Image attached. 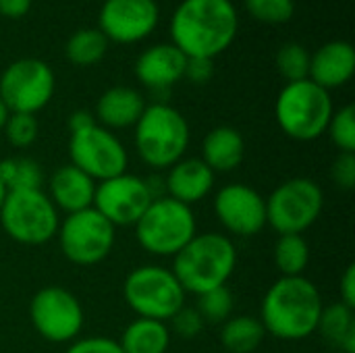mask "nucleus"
Wrapping results in <instances>:
<instances>
[{
	"instance_id": "ddd939ff",
	"label": "nucleus",
	"mask_w": 355,
	"mask_h": 353,
	"mask_svg": "<svg viewBox=\"0 0 355 353\" xmlns=\"http://www.w3.org/2000/svg\"><path fill=\"white\" fill-rule=\"evenodd\" d=\"M56 77L40 58H19L0 75V98L10 112L35 114L54 96Z\"/></svg>"
},
{
	"instance_id": "412c9836",
	"label": "nucleus",
	"mask_w": 355,
	"mask_h": 353,
	"mask_svg": "<svg viewBox=\"0 0 355 353\" xmlns=\"http://www.w3.org/2000/svg\"><path fill=\"white\" fill-rule=\"evenodd\" d=\"M146 106L148 104L137 89L127 85H114L98 98L96 123L110 131L135 127Z\"/></svg>"
},
{
	"instance_id": "6ab92c4d",
	"label": "nucleus",
	"mask_w": 355,
	"mask_h": 353,
	"mask_svg": "<svg viewBox=\"0 0 355 353\" xmlns=\"http://www.w3.org/2000/svg\"><path fill=\"white\" fill-rule=\"evenodd\" d=\"M94 193H96V181L87 177L83 171H79L77 166H73L71 162L58 166L48 179L46 196L56 206V210H64L67 214L92 208Z\"/></svg>"
},
{
	"instance_id": "2f4dec72",
	"label": "nucleus",
	"mask_w": 355,
	"mask_h": 353,
	"mask_svg": "<svg viewBox=\"0 0 355 353\" xmlns=\"http://www.w3.org/2000/svg\"><path fill=\"white\" fill-rule=\"evenodd\" d=\"M4 133H6V139L10 141V146L23 150V148H29L37 139L40 123H37L35 114L10 112V117L4 125Z\"/></svg>"
},
{
	"instance_id": "cd10ccee",
	"label": "nucleus",
	"mask_w": 355,
	"mask_h": 353,
	"mask_svg": "<svg viewBox=\"0 0 355 353\" xmlns=\"http://www.w3.org/2000/svg\"><path fill=\"white\" fill-rule=\"evenodd\" d=\"M275 264L283 277H302L310 264V246L304 235H279Z\"/></svg>"
},
{
	"instance_id": "f3484780",
	"label": "nucleus",
	"mask_w": 355,
	"mask_h": 353,
	"mask_svg": "<svg viewBox=\"0 0 355 353\" xmlns=\"http://www.w3.org/2000/svg\"><path fill=\"white\" fill-rule=\"evenodd\" d=\"M185 62L187 56L175 44H156L139 54L135 75L150 92H171L183 79Z\"/></svg>"
},
{
	"instance_id": "58836bf2",
	"label": "nucleus",
	"mask_w": 355,
	"mask_h": 353,
	"mask_svg": "<svg viewBox=\"0 0 355 353\" xmlns=\"http://www.w3.org/2000/svg\"><path fill=\"white\" fill-rule=\"evenodd\" d=\"M31 0H0V15L8 19H19L27 15Z\"/></svg>"
},
{
	"instance_id": "a19ab883",
	"label": "nucleus",
	"mask_w": 355,
	"mask_h": 353,
	"mask_svg": "<svg viewBox=\"0 0 355 353\" xmlns=\"http://www.w3.org/2000/svg\"><path fill=\"white\" fill-rule=\"evenodd\" d=\"M8 117H10V110L6 108V104L2 102V98H0V131L4 129V125H6V121H8Z\"/></svg>"
},
{
	"instance_id": "39448f33",
	"label": "nucleus",
	"mask_w": 355,
	"mask_h": 353,
	"mask_svg": "<svg viewBox=\"0 0 355 353\" xmlns=\"http://www.w3.org/2000/svg\"><path fill=\"white\" fill-rule=\"evenodd\" d=\"M333 112L331 94L312 79L287 83L275 104L281 131L297 141H314L327 133Z\"/></svg>"
},
{
	"instance_id": "f704fd0d",
	"label": "nucleus",
	"mask_w": 355,
	"mask_h": 353,
	"mask_svg": "<svg viewBox=\"0 0 355 353\" xmlns=\"http://www.w3.org/2000/svg\"><path fill=\"white\" fill-rule=\"evenodd\" d=\"M331 177L337 187L352 191L355 187V154L341 152L331 166Z\"/></svg>"
},
{
	"instance_id": "aec40b11",
	"label": "nucleus",
	"mask_w": 355,
	"mask_h": 353,
	"mask_svg": "<svg viewBox=\"0 0 355 353\" xmlns=\"http://www.w3.org/2000/svg\"><path fill=\"white\" fill-rule=\"evenodd\" d=\"M355 71V50L345 40H335L320 46L314 54H310V75L314 83L324 87L327 92L333 87L345 85Z\"/></svg>"
},
{
	"instance_id": "a878e982",
	"label": "nucleus",
	"mask_w": 355,
	"mask_h": 353,
	"mask_svg": "<svg viewBox=\"0 0 355 353\" xmlns=\"http://www.w3.org/2000/svg\"><path fill=\"white\" fill-rule=\"evenodd\" d=\"M0 181L8 191L19 189H42L44 171L42 166L27 156H10L0 160Z\"/></svg>"
},
{
	"instance_id": "dca6fc26",
	"label": "nucleus",
	"mask_w": 355,
	"mask_h": 353,
	"mask_svg": "<svg viewBox=\"0 0 355 353\" xmlns=\"http://www.w3.org/2000/svg\"><path fill=\"white\" fill-rule=\"evenodd\" d=\"M156 23V0H104L98 15V29L108 42L119 44H133L148 37Z\"/></svg>"
},
{
	"instance_id": "5701e85b",
	"label": "nucleus",
	"mask_w": 355,
	"mask_h": 353,
	"mask_svg": "<svg viewBox=\"0 0 355 353\" xmlns=\"http://www.w3.org/2000/svg\"><path fill=\"white\" fill-rule=\"evenodd\" d=\"M119 345L123 353H166L171 345L168 325L152 318H135L123 331Z\"/></svg>"
},
{
	"instance_id": "c85d7f7f",
	"label": "nucleus",
	"mask_w": 355,
	"mask_h": 353,
	"mask_svg": "<svg viewBox=\"0 0 355 353\" xmlns=\"http://www.w3.org/2000/svg\"><path fill=\"white\" fill-rule=\"evenodd\" d=\"M198 304L196 310L200 312V316L204 318V322L210 325H223L225 320H229L233 316V293L227 285L210 289L202 295H196Z\"/></svg>"
},
{
	"instance_id": "c756f323",
	"label": "nucleus",
	"mask_w": 355,
	"mask_h": 353,
	"mask_svg": "<svg viewBox=\"0 0 355 353\" xmlns=\"http://www.w3.org/2000/svg\"><path fill=\"white\" fill-rule=\"evenodd\" d=\"M277 67H279V73L287 79V83L308 79L310 52L302 44H295V42L283 44L281 50L277 52Z\"/></svg>"
},
{
	"instance_id": "9b49d317",
	"label": "nucleus",
	"mask_w": 355,
	"mask_h": 353,
	"mask_svg": "<svg viewBox=\"0 0 355 353\" xmlns=\"http://www.w3.org/2000/svg\"><path fill=\"white\" fill-rule=\"evenodd\" d=\"M29 320L42 339L50 343H73L79 339L85 314L75 293L58 285H48L31 298Z\"/></svg>"
},
{
	"instance_id": "7ed1b4c3",
	"label": "nucleus",
	"mask_w": 355,
	"mask_h": 353,
	"mask_svg": "<svg viewBox=\"0 0 355 353\" xmlns=\"http://www.w3.org/2000/svg\"><path fill=\"white\" fill-rule=\"evenodd\" d=\"M237 266V248L229 235L210 231L193 239L173 258V275L185 293L202 295L227 285Z\"/></svg>"
},
{
	"instance_id": "f257e3e1",
	"label": "nucleus",
	"mask_w": 355,
	"mask_h": 353,
	"mask_svg": "<svg viewBox=\"0 0 355 353\" xmlns=\"http://www.w3.org/2000/svg\"><path fill=\"white\" fill-rule=\"evenodd\" d=\"M239 27L231 0H183L171 19L173 44L187 56L214 58L225 52Z\"/></svg>"
},
{
	"instance_id": "4468645a",
	"label": "nucleus",
	"mask_w": 355,
	"mask_h": 353,
	"mask_svg": "<svg viewBox=\"0 0 355 353\" xmlns=\"http://www.w3.org/2000/svg\"><path fill=\"white\" fill-rule=\"evenodd\" d=\"M152 200L146 179L123 173L96 183L94 208L114 227H135Z\"/></svg>"
},
{
	"instance_id": "20e7f679",
	"label": "nucleus",
	"mask_w": 355,
	"mask_h": 353,
	"mask_svg": "<svg viewBox=\"0 0 355 353\" xmlns=\"http://www.w3.org/2000/svg\"><path fill=\"white\" fill-rule=\"evenodd\" d=\"M135 148L148 166L171 169L189 148L187 119L171 104L152 102L135 123Z\"/></svg>"
},
{
	"instance_id": "72a5a7b5",
	"label": "nucleus",
	"mask_w": 355,
	"mask_h": 353,
	"mask_svg": "<svg viewBox=\"0 0 355 353\" xmlns=\"http://www.w3.org/2000/svg\"><path fill=\"white\" fill-rule=\"evenodd\" d=\"M168 322H171L168 331L181 339H196L204 331V325H206L200 312L189 306H181Z\"/></svg>"
},
{
	"instance_id": "7c9ffc66",
	"label": "nucleus",
	"mask_w": 355,
	"mask_h": 353,
	"mask_svg": "<svg viewBox=\"0 0 355 353\" xmlns=\"http://www.w3.org/2000/svg\"><path fill=\"white\" fill-rule=\"evenodd\" d=\"M329 137L337 146L339 152H355V108L354 104H347L333 112L329 121Z\"/></svg>"
},
{
	"instance_id": "4be33fe9",
	"label": "nucleus",
	"mask_w": 355,
	"mask_h": 353,
	"mask_svg": "<svg viewBox=\"0 0 355 353\" xmlns=\"http://www.w3.org/2000/svg\"><path fill=\"white\" fill-rule=\"evenodd\" d=\"M245 156L243 135L233 127H216L202 141V160L212 169V173L235 171Z\"/></svg>"
},
{
	"instance_id": "1a4fd4ad",
	"label": "nucleus",
	"mask_w": 355,
	"mask_h": 353,
	"mask_svg": "<svg viewBox=\"0 0 355 353\" xmlns=\"http://www.w3.org/2000/svg\"><path fill=\"white\" fill-rule=\"evenodd\" d=\"M322 208V187L308 177H295L266 198V225L279 235H302L320 218Z\"/></svg>"
},
{
	"instance_id": "393cba45",
	"label": "nucleus",
	"mask_w": 355,
	"mask_h": 353,
	"mask_svg": "<svg viewBox=\"0 0 355 353\" xmlns=\"http://www.w3.org/2000/svg\"><path fill=\"white\" fill-rule=\"evenodd\" d=\"M266 331L260 318L254 316H231L223 322L220 343L229 353H254L264 341Z\"/></svg>"
},
{
	"instance_id": "ea45409f",
	"label": "nucleus",
	"mask_w": 355,
	"mask_h": 353,
	"mask_svg": "<svg viewBox=\"0 0 355 353\" xmlns=\"http://www.w3.org/2000/svg\"><path fill=\"white\" fill-rule=\"evenodd\" d=\"M92 125H96V119H94V114L87 112V110H77V112H73V114L69 117V131H71V133L81 131V129H87V127H92Z\"/></svg>"
},
{
	"instance_id": "f8f14e48",
	"label": "nucleus",
	"mask_w": 355,
	"mask_h": 353,
	"mask_svg": "<svg viewBox=\"0 0 355 353\" xmlns=\"http://www.w3.org/2000/svg\"><path fill=\"white\" fill-rule=\"evenodd\" d=\"M71 164L92 177L96 183L127 173L129 154L123 141L106 127L92 125L71 133L69 139Z\"/></svg>"
},
{
	"instance_id": "bb28decb",
	"label": "nucleus",
	"mask_w": 355,
	"mask_h": 353,
	"mask_svg": "<svg viewBox=\"0 0 355 353\" xmlns=\"http://www.w3.org/2000/svg\"><path fill=\"white\" fill-rule=\"evenodd\" d=\"M108 50V37L100 29H79L75 31L64 46V54L73 64L89 67L104 58Z\"/></svg>"
},
{
	"instance_id": "4c0bfd02",
	"label": "nucleus",
	"mask_w": 355,
	"mask_h": 353,
	"mask_svg": "<svg viewBox=\"0 0 355 353\" xmlns=\"http://www.w3.org/2000/svg\"><path fill=\"white\" fill-rule=\"evenodd\" d=\"M339 298L347 308H355V264H349L339 279Z\"/></svg>"
},
{
	"instance_id": "a211bd4d",
	"label": "nucleus",
	"mask_w": 355,
	"mask_h": 353,
	"mask_svg": "<svg viewBox=\"0 0 355 353\" xmlns=\"http://www.w3.org/2000/svg\"><path fill=\"white\" fill-rule=\"evenodd\" d=\"M214 181L216 175L202 158H181L168 169L164 191L168 198L185 206H193L212 191Z\"/></svg>"
},
{
	"instance_id": "9d476101",
	"label": "nucleus",
	"mask_w": 355,
	"mask_h": 353,
	"mask_svg": "<svg viewBox=\"0 0 355 353\" xmlns=\"http://www.w3.org/2000/svg\"><path fill=\"white\" fill-rule=\"evenodd\" d=\"M58 246L62 256L75 266H94L108 258L114 248L116 227L94 206L67 214L58 225Z\"/></svg>"
},
{
	"instance_id": "473e14b6",
	"label": "nucleus",
	"mask_w": 355,
	"mask_h": 353,
	"mask_svg": "<svg viewBox=\"0 0 355 353\" xmlns=\"http://www.w3.org/2000/svg\"><path fill=\"white\" fill-rule=\"evenodd\" d=\"M245 8L252 17L264 23H285L293 17V0H245Z\"/></svg>"
},
{
	"instance_id": "0eeeda50",
	"label": "nucleus",
	"mask_w": 355,
	"mask_h": 353,
	"mask_svg": "<svg viewBox=\"0 0 355 353\" xmlns=\"http://www.w3.org/2000/svg\"><path fill=\"white\" fill-rule=\"evenodd\" d=\"M4 233L21 246H44L58 233L60 216L42 189L8 191L0 208Z\"/></svg>"
},
{
	"instance_id": "b1692460",
	"label": "nucleus",
	"mask_w": 355,
	"mask_h": 353,
	"mask_svg": "<svg viewBox=\"0 0 355 353\" xmlns=\"http://www.w3.org/2000/svg\"><path fill=\"white\" fill-rule=\"evenodd\" d=\"M322 333V337L339 347L341 352L355 353V316L354 310L343 306L341 302L324 306L320 320H318V329Z\"/></svg>"
},
{
	"instance_id": "2eb2a0df",
	"label": "nucleus",
	"mask_w": 355,
	"mask_h": 353,
	"mask_svg": "<svg viewBox=\"0 0 355 353\" xmlns=\"http://www.w3.org/2000/svg\"><path fill=\"white\" fill-rule=\"evenodd\" d=\"M214 216L237 237H254L266 227V198L245 183H229L214 196Z\"/></svg>"
},
{
	"instance_id": "e433bc0d",
	"label": "nucleus",
	"mask_w": 355,
	"mask_h": 353,
	"mask_svg": "<svg viewBox=\"0 0 355 353\" xmlns=\"http://www.w3.org/2000/svg\"><path fill=\"white\" fill-rule=\"evenodd\" d=\"M212 75H214V62H212V58H200V56L187 58V62H185V75L183 77H187L193 83H206V81L212 79Z\"/></svg>"
},
{
	"instance_id": "6e6552de",
	"label": "nucleus",
	"mask_w": 355,
	"mask_h": 353,
	"mask_svg": "<svg viewBox=\"0 0 355 353\" xmlns=\"http://www.w3.org/2000/svg\"><path fill=\"white\" fill-rule=\"evenodd\" d=\"M123 298L137 318L168 322L173 314L185 306L187 293L179 285L171 268L146 264L133 268L123 285Z\"/></svg>"
},
{
	"instance_id": "79ce46f5",
	"label": "nucleus",
	"mask_w": 355,
	"mask_h": 353,
	"mask_svg": "<svg viewBox=\"0 0 355 353\" xmlns=\"http://www.w3.org/2000/svg\"><path fill=\"white\" fill-rule=\"evenodd\" d=\"M6 196H8V189H6L4 183L0 181V208H2V204H4V200H6Z\"/></svg>"
},
{
	"instance_id": "c9c22d12",
	"label": "nucleus",
	"mask_w": 355,
	"mask_h": 353,
	"mask_svg": "<svg viewBox=\"0 0 355 353\" xmlns=\"http://www.w3.org/2000/svg\"><path fill=\"white\" fill-rule=\"evenodd\" d=\"M64 353H123L119 341L108 339V337H83L75 339Z\"/></svg>"
},
{
	"instance_id": "423d86ee",
	"label": "nucleus",
	"mask_w": 355,
	"mask_h": 353,
	"mask_svg": "<svg viewBox=\"0 0 355 353\" xmlns=\"http://www.w3.org/2000/svg\"><path fill=\"white\" fill-rule=\"evenodd\" d=\"M198 233V223L191 206H185L168 196L154 198L141 218L135 223L139 246L160 258H175Z\"/></svg>"
},
{
	"instance_id": "f03ea898",
	"label": "nucleus",
	"mask_w": 355,
	"mask_h": 353,
	"mask_svg": "<svg viewBox=\"0 0 355 353\" xmlns=\"http://www.w3.org/2000/svg\"><path fill=\"white\" fill-rule=\"evenodd\" d=\"M322 308V295L310 279L281 277L262 300L260 322L275 339L302 341L316 333Z\"/></svg>"
}]
</instances>
